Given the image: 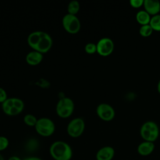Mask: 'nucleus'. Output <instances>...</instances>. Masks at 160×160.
Segmentation results:
<instances>
[{
	"label": "nucleus",
	"instance_id": "obj_27",
	"mask_svg": "<svg viewBox=\"0 0 160 160\" xmlns=\"http://www.w3.org/2000/svg\"><path fill=\"white\" fill-rule=\"evenodd\" d=\"M24 160H42V159L39 158H36V157H31V158H26Z\"/></svg>",
	"mask_w": 160,
	"mask_h": 160
},
{
	"label": "nucleus",
	"instance_id": "obj_6",
	"mask_svg": "<svg viewBox=\"0 0 160 160\" xmlns=\"http://www.w3.org/2000/svg\"><path fill=\"white\" fill-rule=\"evenodd\" d=\"M85 122L81 118L72 119L67 126V132L72 138H78L84 131Z\"/></svg>",
	"mask_w": 160,
	"mask_h": 160
},
{
	"label": "nucleus",
	"instance_id": "obj_5",
	"mask_svg": "<svg viewBox=\"0 0 160 160\" xmlns=\"http://www.w3.org/2000/svg\"><path fill=\"white\" fill-rule=\"evenodd\" d=\"M62 24L65 31L70 34H76L81 29V22L76 15L66 14L62 19Z\"/></svg>",
	"mask_w": 160,
	"mask_h": 160
},
{
	"label": "nucleus",
	"instance_id": "obj_22",
	"mask_svg": "<svg viewBox=\"0 0 160 160\" xmlns=\"http://www.w3.org/2000/svg\"><path fill=\"white\" fill-rule=\"evenodd\" d=\"M84 50H85L86 52H87L88 54H93V53L97 52L96 44H95L94 43H92V42L88 43L86 44V46L84 47Z\"/></svg>",
	"mask_w": 160,
	"mask_h": 160
},
{
	"label": "nucleus",
	"instance_id": "obj_13",
	"mask_svg": "<svg viewBox=\"0 0 160 160\" xmlns=\"http://www.w3.org/2000/svg\"><path fill=\"white\" fill-rule=\"evenodd\" d=\"M154 149V144L152 142L144 141L141 142L138 147V152L141 156L149 155Z\"/></svg>",
	"mask_w": 160,
	"mask_h": 160
},
{
	"label": "nucleus",
	"instance_id": "obj_7",
	"mask_svg": "<svg viewBox=\"0 0 160 160\" xmlns=\"http://www.w3.org/2000/svg\"><path fill=\"white\" fill-rule=\"evenodd\" d=\"M97 52L102 56H108L111 54L114 49L112 41L108 38L101 39L96 44Z\"/></svg>",
	"mask_w": 160,
	"mask_h": 160
},
{
	"label": "nucleus",
	"instance_id": "obj_11",
	"mask_svg": "<svg viewBox=\"0 0 160 160\" xmlns=\"http://www.w3.org/2000/svg\"><path fill=\"white\" fill-rule=\"evenodd\" d=\"M43 54L37 51H32L28 52L26 56V61L31 66H36L39 64L43 59Z\"/></svg>",
	"mask_w": 160,
	"mask_h": 160
},
{
	"label": "nucleus",
	"instance_id": "obj_18",
	"mask_svg": "<svg viewBox=\"0 0 160 160\" xmlns=\"http://www.w3.org/2000/svg\"><path fill=\"white\" fill-rule=\"evenodd\" d=\"M149 25L153 30L160 31V15L154 16L150 20Z\"/></svg>",
	"mask_w": 160,
	"mask_h": 160
},
{
	"label": "nucleus",
	"instance_id": "obj_2",
	"mask_svg": "<svg viewBox=\"0 0 160 160\" xmlns=\"http://www.w3.org/2000/svg\"><path fill=\"white\" fill-rule=\"evenodd\" d=\"M74 103L72 99L64 97L61 98L56 106V112L58 116L62 118L70 117L74 112Z\"/></svg>",
	"mask_w": 160,
	"mask_h": 160
},
{
	"label": "nucleus",
	"instance_id": "obj_29",
	"mask_svg": "<svg viewBox=\"0 0 160 160\" xmlns=\"http://www.w3.org/2000/svg\"><path fill=\"white\" fill-rule=\"evenodd\" d=\"M158 92L160 93V80L158 82Z\"/></svg>",
	"mask_w": 160,
	"mask_h": 160
},
{
	"label": "nucleus",
	"instance_id": "obj_23",
	"mask_svg": "<svg viewBox=\"0 0 160 160\" xmlns=\"http://www.w3.org/2000/svg\"><path fill=\"white\" fill-rule=\"evenodd\" d=\"M9 145V140L4 136H0V151L6 149Z\"/></svg>",
	"mask_w": 160,
	"mask_h": 160
},
{
	"label": "nucleus",
	"instance_id": "obj_21",
	"mask_svg": "<svg viewBox=\"0 0 160 160\" xmlns=\"http://www.w3.org/2000/svg\"><path fill=\"white\" fill-rule=\"evenodd\" d=\"M13 106L15 107L20 112H21L24 108V103L23 101L18 98H12Z\"/></svg>",
	"mask_w": 160,
	"mask_h": 160
},
{
	"label": "nucleus",
	"instance_id": "obj_24",
	"mask_svg": "<svg viewBox=\"0 0 160 160\" xmlns=\"http://www.w3.org/2000/svg\"><path fill=\"white\" fill-rule=\"evenodd\" d=\"M37 146H38L37 141H35L34 139H31L27 143V149L29 151L35 150L37 148Z\"/></svg>",
	"mask_w": 160,
	"mask_h": 160
},
{
	"label": "nucleus",
	"instance_id": "obj_26",
	"mask_svg": "<svg viewBox=\"0 0 160 160\" xmlns=\"http://www.w3.org/2000/svg\"><path fill=\"white\" fill-rule=\"evenodd\" d=\"M130 4L133 8H138L141 7L144 4V1H142V0H131Z\"/></svg>",
	"mask_w": 160,
	"mask_h": 160
},
{
	"label": "nucleus",
	"instance_id": "obj_25",
	"mask_svg": "<svg viewBox=\"0 0 160 160\" xmlns=\"http://www.w3.org/2000/svg\"><path fill=\"white\" fill-rule=\"evenodd\" d=\"M8 94L4 89L0 87V103H2L8 99Z\"/></svg>",
	"mask_w": 160,
	"mask_h": 160
},
{
	"label": "nucleus",
	"instance_id": "obj_9",
	"mask_svg": "<svg viewBox=\"0 0 160 160\" xmlns=\"http://www.w3.org/2000/svg\"><path fill=\"white\" fill-rule=\"evenodd\" d=\"M52 46V39L51 36L46 32L41 31V38L39 43L34 51H37L42 54L48 52Z\"/></svg>",
	"mask_w": 160,
	"mask_h": 160
},
{
	"label": "nucleus",
	"instance_id": "obj_3",
	"mask_svg": "<svg viewBox=\"0 0 160 160\" xmlns=\"http://www.w3.org/2000/svg\"><path fill=\"white\" fill-rule=\"evenodd\" d=\"M34 128L36 132L44 137L51 136L55 131V124L52 120L45 117L38 119Z\"/></svg>",
	"mask_w": 160,
	"mask_h": 160
},
{
	"label": "nucleus",
	"instance_id": "obj_30",
	"mask_svg": "<svg viewBox=\"0 0 160 160\" xmlns=\"http://www.w3.org/2000/svg\"><path fill=\"white\" fill-rule=\"evenodd\" d=\"M0 160H4L3 157H2V156L1 154H0Z\"/></svg>",
	"mask_w": 160,
	"mask_h": 160
},
{
	"label": "nucleus",
	"instance_id": "obj_1",
	"mask_svg": "<svg viewBox=\"0 0 160 160\" xmlns=\"http://www.w3.org/2000/svg\"><path fill=\"white\" fill-rule=\"evenodd\" d=\"M49 152L55 160H69L72 154L70 146L62 141L54 142L50 146Z\"/></svg>",
	"mask_w": 160,
	"mask_h": 160
},
{
	"label": "nucleus",
	"instance_id": "obj_28",
	"mask_svg": "<svg viewBox=\"0 0 160 160\" xmlns=\"http://www.w3.org/2000/svg\"><path fill=\"white\" fill-rule=\"evenodd\" d=\"M8 160H21L19 157L16 156H12L9 158Z\"/></svg>",
	"mask_w": 160,
	"mask_h": 160
},
{
	"label": "nucleus",
	"instance_id": "obj_16",
	"mask_svg": "<svg viewBox=\"0 0 160 160\" xmlns=\"http://www.w3.org/2000/svg\"><path fill=\"white\" fill-rule=\"evenodd\" d=\"M79 2L76 0L71 1L68 5V13L72 15H76L79 11Z\"/></svg>",
	"mask_w": 160,
	"mask_h": 160
},
{
	"label": "nucleus",
	"instance_id": "obj_20",
	"mask_svg": "<svg viewBox=\"0 0 160 160\" xmlns=\"http://www.w3.org/2000/svg\"><path fill=\"white\" fill-rule=\"evenodd\" d=\"M152 30L153 29L149 24L143 25L140 28L139 33L143 37H148L152 34Z\"/></svg>",
	"mask_w": 160,
	"mask_h": 160
},
{
	"label": "nucleus",
	"instance_id": "obj_15",
	"mask_svg": "<svg viewBox=\"0 0 160 160\" xmlns=\"http://www.w3.org/2000/svg\"><path fill=\"white\" fill-rule=\"evenodd\" d=\"M136 19L138 22L142 26L148 24L151 20L149 14L144 11H140L137 13Z\"/></svg>",
	"mask_w": 160,
	"mask_h": 160
},
{
	"label": "nucleus",
	"instance_id": "obj_10",
	"mask_svg": "<svg viewBox=\"0 0 160 160\" xmlns=\"http://www.w3.org/2000/svg\"><path fill=\"white\" fill-rule=\"evenodd\" d=\"M114 156V150L112 147L104 146L96 153L97 160H111Z\"/></svg>",
	"mask_w": 160,
	"mask_h": 160
},
{
	"label": "nucleus",
	"instance_id": "obj_12",
	"mask_svg": "<svg viewBox=\"0 0 160 160\" xmlns=\"http://www.w3.org/2000/svg\"><path fill=\"white\" fill-rule=\"evenodd\" d=\"M143 4L146 11L149 14H156L160 10V2L158 1L145 0Z\"/></svg>",
	"mask_w": 160,
	"mask_h": 160
},
{
	"label": "nucleus",
	"instance_id": "obj_4",
	"mask_svg": "<svg viewBox=\"0 0 160 160\" xmlns=\"http://www.w3.org/2000/svg\"><path fill=\"white\" fill-rule=\"evenodd\" d=\"M140 133L141 137L146 141L153 142L159 136V128L155 122L148 121L141 126Z\"/></svg>",
	"mask_w": 160,
	"mask_h": 160
},
{
	"label": "nucleus",
	"instance_id": "obj_19",
	"mask_svg": "<svg viewBox=\"0 0 160 160\" xmlns=\"http://www.w3.org/2000/svg\"><path fill=\"white\" fill-rule=\"evenodd\" d=\"M2 109L6 114H8L11 108L13 106V99L12 98H8L5 101L2 103Z\"/></svg>",
	"mask_w": 160,
	"mask_h": 160
},
{
	"label": "nucleus",
	"instance_id": "obj_17",
	"mask_svg": "<svg viewBox=\"0 0 160 160\" xmlns=\"http://www.w3.org/2000/svg\"><path fill=\"white\" fill-rule=\"evenodd\" d=\"M38 119H37L36 117L32 114H27L24 116V118H23L24 123L26 125L31 127L32 126L34 127L36 126Z\"/></svg>",
	"mask_w": 160,
	"mask_h": 160
},
{
	"label": "nucleus",
	"instance_id": "obj_8",
	"mask_svg": "<svg viewBox=\"0 0 160 160\" xmlns=\"http://www.w3.org/2000/svg\"><path fill=\"white\" fill-rule=\"evenodd\" d=\"M96 113L102 120L105 121L112 120L115 115L114 109L109 104L106 103H102L98 106Z\"/></svg>",
	"mask_w": 160,
	"mask_h": 160
},
{
	"label": "nucleus",
	"instance_id": "obj_14",
	"mask_svg": "<svg viewBox=\"0 0 160 160\" xmlns=\"http://www.w3.org/2000/svg\"><path fill=\"white\" fill-rule=\"evenodd\" d=\"M41 31H36L30 33L28 37L27 41L28 45L33 49L35 50L39 41L41 38Z\"/></svg>",
	"mask_w": 160,
	"mask_h": 160
}]
</instances>
